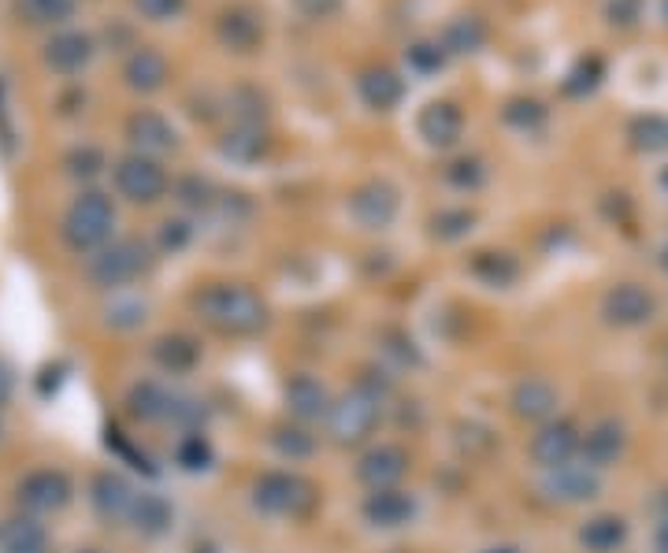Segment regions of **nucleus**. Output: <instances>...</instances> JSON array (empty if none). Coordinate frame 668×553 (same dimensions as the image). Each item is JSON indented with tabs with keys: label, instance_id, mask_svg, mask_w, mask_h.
I'll return each instance as SVG.
<instances>
[{
	"label": "nucleus",
	"instance_id": "nucleus-22",
	"mask_svg": "<svg viewBox=\"0 0 668 553\" xmlns=\"http://www.w3.org/2000/svg\"><path fill=\"white\" fill-rule=\"evenodd\" d=\"M120 186L123 194H131L134 201H152V197L164 189V175H160L157 164H146V160H131L120 171Z\"/></svg>",
	"mask_w": 668,
	"mask_h": 553
},
{
	"label": "nucleus",
	"instance_id": "nucleus-27",
	"mask_svg": "<svg viewBox=\"0 0 668 553\" xmlns=\"http://www.w3.org/2000/svg\"><path fill=\"white\" fill-rule=\"evenodd\" d=\"M178 465L186 471H201L212 465V446L205 434H186L183 442H178Z\"/></svg>",
	"mask_w": 668,
	"mask_h": 553
},
{
	"label": "nucleus",
	"instance_id": "nucleus-24",
	"mask_svg": "<svg viewBox=\"0 0 668 553\" xmlns=\"http://www.w3.org/2000/svg\"><path fill=\"white\" fill-rule=\"evenodd\" d=\"M272 446H275L279 453H283V457L305 460V457H312L316 439L301 428V423H283V428H275V431H272Z\"/></svg>",
	"mask_w": 668,
	"mask_h": 553
},
{
	"label": "nucleus",
	"instance_id": "nucleus-34",
	"mask_svg": "<svg viewBox=\"0 0 668 553\" xmlns=\"http://www.w3.org/2000/svg\"><path fill=\"white\" fill-rule=\"evenodd\" d=\"M657 550H668V516L657 524Z\"/></svg>",
	"mask_w": 668,
	"mask_h": 553
},
{
	"label": "nucleus",
	"instance_id": "nucleus-30",
	"mask_svg": "<svg viewBox=\"0 0 668 553\" xmlns=\"http://www.w3.org/2000/svg\"><path fill=\"white\" fill-rule=\"evenodd\" d=\"M480 179H483V171L475 160H457V164L449 168V183L454 186H480Z\"/></svg>",
	"mask_w": 668,
	"mask_h": 553
},
{
	"label": "nucleus",
	"instance_id": "nucleus-6",
	"mask_svg": "<svg viewBox=\"0 0 668 553\" xmlns=\"http://www.w3.org/2000/svg\"><path fill=\"white\" fill-rule=\"evenodd\" d=\"M71 502V479L63 471L38 468L20 483V505L26 513H57Z\"/></svg>",
	"mask_w": 668,
	"mask_h": 553
},
{
	"label": "nucleus",
	"instance_id": "nucleus-31",
	"mask_svg": "<svg viewBox=\"0 0 668 553\" xmlns=\"http://www.w3.org/2000/svg\"><path fill=\"white\" fill-rule=\"evenodd\" d=\"M472 223V216L468 212H442L435 220V231L442 238H457V234H465V226Z\"/></svg>",
	"mask_w": 668,
	"mask_h": 553
},
{
	"label": "nucleus",
	"instance_id": "nucleus-2",
	"mask_svg": "<svg viewBox=\"0 0 668 553\" xmlns=\"http://www.w3.org/2000/svg\"><path fill=\"white\" fill-rule=\"evenodd\" d=\"M379 416H383V394L368 386H357L349 394H342L327 413V431L338 446H360L375 428Z\"/></svg>",
	"mask_w": 668,
	"mask_h": 553
},
{
	"label": "nucleus",
	"instance_id": "nucleus-13",
	"mask_svg": "<svg viewBox=\"0 0 668 553\" xmlns=\"http://www.w3.org/2000/svg\"><path fill=\"white\" fill-rule=\"evenodd\" d=\"M108 226H112V208H108V201L104 197H86L71 212L67 234L75 246H94V242H101L108 234Z\"/></svg>",
	"mask_w": 668,
	"mask_h": 553
},
{
	"label": "nucleus",
	"instance_id": "nucleus-18",
	"mask_svg": "<svg viewBox=\"0 0 668 553\" xmlns=\"http://www.w3.org/2000/svg\"><path fill=\"white\" fill-rule=\"evenodd\" d=\"M628 539V520L624 516H613V513H602V516H591V520L580 528V542L591 553H613L620 550Z\"/></svg>",
	"mask_w": 668,
	"mask_h": 553
},
{
	"label": "nucleus",
	"instance_id": "nucleus-8",
	"mask_svg": "<svg viewBox=\"0 0 668 553\" xmlns=\"http://www.w3.org/2000/svg\"><path fill=\"white\" fill-rule=\"evenodd\" d=\"M349 212H354V220L360 226H368V231H383V226H391L397 216V189L386 183L360 186L354 194V201H349Z\"/></svg>",
	"mask_w": 668,
	"mask_h": 553
},
{
	"label": "nucleus",
	"instance_id": "nucleus-35",
	"mask_svg": "<svg viewBox=\"0 0 668 553\" xmlns=\"http://www.w3.org/2000/svg\"><path fill=\"white\" fill-rule=\"evenodd\" d=\"M665 186H668V171H665Z\"/></svg>",
	"mask_w": 668,
	"mask_h": 553
},
{
	"label": "nucleus",
	"instance_id": "nucleus-5",
	"mask_svg": "<svg viewBox=\"0 0 668 553\" xmlns=\"http://www.w3.org/2000/svg\"><path fill=\"white\" fill-rule=\"evenodd\" d=\"M405 471H409V453L401 446H394V442H379L360 457L357 465V476L364 487H372V491H391L405 479Z\"/></svg>",
	"mask_w": 668,
	"mask_h": 553
},
{
	"label": "nucleus",
	"instance_id": "nucleus-3",
	"mask_svg": "<svg viewBox=\"0 0 668 553\" xmlns=\"http://www.w3.org/2000/svg\"><path fill=\"white\" fill-rule=\"evenodd\" d=\"M252 505L268 516H305L316 505V487L297 471H264L252 483Z\"/></svg>",
	"mask_w": 668,
	"mask_h": 553
},
{
	"label": "nucleus",
	"instance_id": "nucleus-1",
	"mask_svg": "<svg viewBox=\"0 0 668 553\" xmlns=\"http://www.w3.org/2000/svg\"><path fill=\"white\" fill-rule=\"evenodd\" d=\"M197 312L205 316V323L231 339H249L268 328V305L252 294L249 286H209L197 297Z\"/></svg>",
	"mask_w": 668,
	"mask_h": 553
},
{
	"label": "nucleus",
	"instance_id": "nucleus-9",
	"mask_svg": "<svg viewBox=\"0 0 668 553\" xmlns=\"http://www.w3.org/2000/svg\"><path fill=\"white\" fill-rule=\"evenodd\" d=\"M331 394L327 386L320 383V379L312 376H297L286 383V409H290L294 420L301 423H312V420H327L331 413Z\"/></svg>",
	"mask_w": 668,
	"mask_h": 553
},
{
	"label": "nucleus",
	"instance_id": "nucleus-4",
	"mask_svg": "<svg viewBox=\"0 0 668 553\" xmlns=\"http://www.w3.org/2000/svg\"><path fill=\"white\" fill-rule=\"evenodd\" d=\"M580 446H583V434L572 420H546L535 439H531V460L546 471L561 468L580 453Z\"/></svg>",
	"mask_w": 668,
	"mask_h": 553
},
{
	"label": "nucleus",
	"instance_id": "nucleus-26",
	"mask_svg": "<svg viewBox=\"0 0 668 553\" xmlns=\"http://www.w3.org/2000/svg\"><path fill=\"white\" fill-rule=\"evenodd\" d=\"M472 271L486 286H509L512 279H517V260L505 257V253H480Z\"/></svg>",
	"mask_w": 668,
	"mask_h": 553
},
{
	"label": "nucleus",
	"instance_id": "nucleus-29",
	"mask_svg": "<svg viewBox=\"0 0 668 553\" xmlns=\"http://www.w3.org/2000/svg\"><path fill=\"white\" fill-rule=\"evenodd\" d=\"M260 149H264V134L257 131H234L227 138V152L234 160H252L260 157Z\"/></svg>",
	"mask_w": 668,
	"mask_h": 553
},
{
	"label": "nucleus",
	"instance_id": "nucleus-15",
	"mask_svg": "<svg viewBox=\"0 0 668 553\" xmlns=\"http://www.w3.org/2000/svg\"><path fill=\"white\" fill-rule=\"evenodd\" d=\"M141 268H146V249L134 246V242H123V246L108 249L104 257L97 260L94 279L101 286H120V283H131Z\"/></svg>",
	"mask_w": 668,
	"mask_h": 553
},
{
	"label": "nucleus",
	"instance_id": "nucleus-23",
	"mask_svg": "<svg viewBox=\"0 0 668 553\" xmlns=\"http://www.w3.org/2000/svg\"><path fill=\"white\" fill-rule=\"evenodd\" d=\"M171 516H175V513H171V505L160 494H138L134 513H131V524L141 534H164L171 528Z\"/></svg>",
	"mask_w": 668,
	"mask_h": 553
},
{
	"label": "nucleus",
	"instance_id": "nucleus-21",
	"mask_svg": "<svg viewBox=\"0 0 668 553\" xmlns=\"http://www.w3.org/2000/svg\"><path fill=\"white\" fill-rule=\"evenodd\" d=\"M178 397H171L160 383H138L131 390V413L138 420H171Z\"/></svg>",
	"mask_w": 668,
	"mask_h": 553
},
{
	"label": "nucleus",
	"instance_id": "nucleus-19",
	"mask_svg": "<svg viewBox=\"0 0 668 553\" xmlns=\"http://www.w3.org/2000/svg\"><path fill=\"white\" fill-rule=\"evenodd\" d=\"M417 131H420V138H428V145H454L460 138V112L454 105L435 101L420 112Z\"/></svg>",
	"mask_w": 668,
	"mask_h": 553
},
{
	"label": "nucleus",
	"instance_id": "nucleus-11",
	"mask_svg": "<svg viewBox=\"0 0 668 553\" xmlns=\"http://www.w3.org/2000/svg\"><path fill=\"white\" fill-rule=\"evenodd\" d=\"M654 297L646 294L643 286L635 283H624L617 290H609L606 297V320L617 323V328H639V323H646L650 316H654Z\"/></svg>",
	"mask_w": 668,
	"mask_h": 553
},
{
	"label": "nucleus",
	"instance_id": "nucleus-12",
	"mask_svg": "<svg viewBox=\"0 0 668 553\" xmlns=\"http://www.w3.org/2000/svg\"><path fill=\"white\" fill-rule=\"evenodd\" d=\"M412 516H417V502L405 491H397V487H391V491H372L364 497V520L372 528H401Z\"/></svg>",
	"mask_w": 668,
	"mask_h": 553
},
{
	"label": "nucleus",
	"instance_id": "nucleus-33",
	"mask_svg": "<svg viewBox=\"0 0 668 553\" xmlns=\"http://www.w3.org/2000/svg\"><path fill=\"white\" fill-rule=\"evenodd\" d=\"M12 386H15L12 371H8L4 365H0V402H8V394H12Z\"/></svg>",
	"mask_w": 668,
	"mask_h": 553
},
{
	"label": "nucleus",
	"instance_id": "nucleus-32",
	"mask_svg": "<svg viewBox=\"0 0 668 553\" xmlns=\"http://www.w3.org/2000/svg\"><path fill=\"white\" fill-rule=\"evenodd\" d=\"M297 8H301L305 15H331L334 8H338V0H297Z\"/></svg>",
	"mask_w": 668,
	"mask_h": 553
},
{
	"label": "nucleus",
	"instance_id": "nucleus-25",
	"mask_svg": "<svg viewBox=\"0 0 668 553\" xmlns=\"http://www.w3.org/2000/svg\"><path fill=\"white\" fill-rule=\"evenodd\" d=\"M360 94L372 108H391L401 97V78H394L391 71H372L368 78H360Z\"/></svg>",
	"mask_w": 668,
	"mask_h": 553
},
{
	"label": "nucleus",
	"instance_id": "nucleus-20",
	"mask_svg": "<svg viewBox=\"0 0 668 553\" xmlns=\"http://www.w3.org/2000/svg\"><path fill=\"white\" fill-rule=\"evenodd\" d=\"M152 357H157V365L171 371V376H183L201 360V349H197L194 339H186V334H168V339H160L157 346H152Z\"/></svg>",
	"mask_w": 668,
	"mask_h": 553
},
{
	"label": "nucleus",
	"instance_id": "nucleus-10",
	"mask_svg": "<svg viewBox=\"0 0 668 553\" xmlns=\"http://www.w3.org/2000/svg\"><path fill=\"white\" fill-rule=\"evenodd\" d=\"M94 509L104 516V520H131L134 513V502H138V494H134V487L126 483L123 476H115V471H101V476L94 479Z\"/></svg>",
	"mask_w": 668,
	"mask_h": 553
},
{
	"label": "nucleus",
	"instance_id": "nucleus-7",
	"mask_svg": "<svg viewBox=\"0 0 668 553\" xmlns=\"http://www.w3.org/2000/svg\"><path fill=\"white\" fill-rule=\"evenodd\" d=\"M598 471L591 465H561V468H549L546 471V483L543 491L554 497V502H565V505H576V502H591L598 494Z\"/></svg>",
	"mask_w": 668,
	"mask_h": 553
},
{
	"label": "nucleus",
	"instance_id": "nucleus-28",
	"mask_svg": "<svg viewBox=\"0 0 668 553\" xmlns=\"http://www.w3.org/2000/svg\"><path fill=\"white\" fill-rule=\"evenodd\" d=\"M635 138H639L643 149H665V145H668V120H661V115H646V120L635 126Z\"/></svg>",
	"mask_w": 668,
	"mask_h": 553
},
{
	"label": "nucleus",
	"instance_id": "nucleus-17",
	"mask_svg": "<svg viewBox=\"0 0 668 553\" xmlns=\"http://www.w3.org/2000/svg\"><path fill=\"white\" fill-rule=\"evenodd\" d=\"M0 553H52L49 534L34 516H12L0 524Z\"/></svg>",
	"mask_w": 668,
	"mask_h": 553
},
{
	"label": "nucleus",
	"instance_id": "nucleus-36",
	"mask_svg": "<svg viewBox=\"0 0 668 553\" xmlns=\"http://www.w3.org/2000/svg\"><path fill=\"white\" fill-rule=\"evenodd\" d=\"M661 553H668V550H661Z\"/></svg>",
	"mask_w": 668,
	"mask_h": 553
},
{
	"label": "nucleus",
	"instance_id": "nucleus-16",
	"mask_svg": "<svg viewBox=\"0 0 668 553\" xmlns=\"http://www.w3.org/2000/svg\"><path fill=\"white\" fill-rule=\"evenodd\" d=\"M583 460L591 468H609L613 460L624 453V428L620 423H613V420H602V423H594L591 431L583 434Z\"/></svg>",
	"mask_w": 668,
	"mask_h": 553
},
{
	"label": "nucleus",
	"instance_id": "nucleus-14",
	"mask_svg": "<svg viewBox=\"0 0 668 553\" xmlns=\"http://www.w3.org/2000/svg\"><path fill=\"white\" fill-rule=\"evenodd\" d=\"M512 413H517L520 420L546 423L549 416L557 413L554 383H546V379H523V383H517V390H512Z\"/></svg>",
	"mask_w": 668,
	"mask_h": 553
}]
</instances>
